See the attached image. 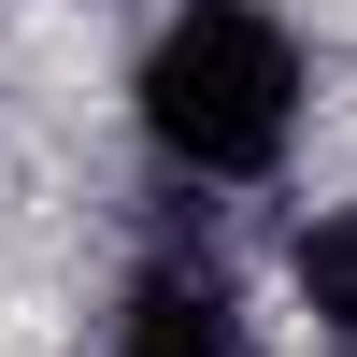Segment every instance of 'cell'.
Segmentation results:
<instances>
[{
	"instance_id": "cell-1",
	"label": "cell",
	"mask_w": 357,
	"mask_h": 357,
	"mask_svg": "<svg viewBox=\"0 0 357 357\" xmlns=\"http://www.w3.org/2000/svg\"><path fill=\"white\" fill-rule=\"evenodd\" d=\"M301 29L272 0H172L158 43H143L129 100H143V143L200 186H257V172L301 143Z\"/></svg>"
},
{
	"instance_id": "cell-2",
	"label": "cell",
	"mask_w": 357,
	"mask_h": 357,
	"mask_svg": "<svg viewBox=\"0 0 357 357\" xmlns=\"http://www.w3.org/2000/svg\"><path fill=\"white\" fill-rule=\"evenodd\" d=\"M114 357H257V329H243V301H229V272L158 257V272L129 286V314H114Z\"/></svg>"
},
{
	"instance_id": "cell-3",
	"label": "cell",
	"mask_w": 357,
	"mask_h": 357,
	"mask_svg": "<svg viewBox=\"0 0 357 357\" xmlns=\"http://www.w3.org/2000/svg\"><path fill=\"white\" fill-rule=\"evenodd\" d=\"M286 286H301V314H314V329L357 357V200H329V215L286 243Z\"/></svg>"
}]
</instances>
